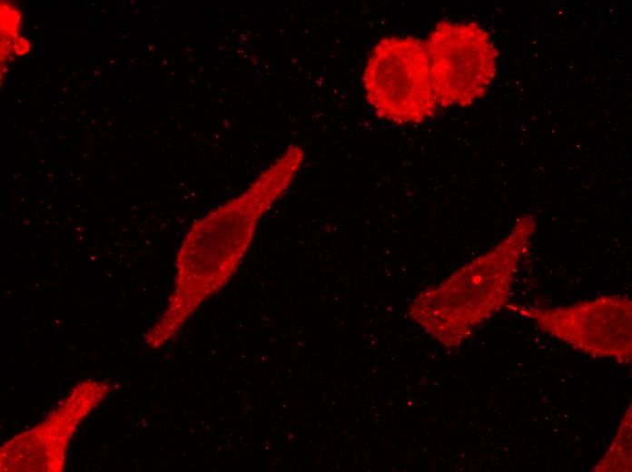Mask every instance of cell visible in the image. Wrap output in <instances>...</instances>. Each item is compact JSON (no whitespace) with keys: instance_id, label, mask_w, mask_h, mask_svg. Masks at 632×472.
I'll list each match as a JSON object with an SVG mask.
<instances>
[{"instance_id":"cell-1","label":"cell","mask_w":632,"mask_h":472,"mask_svg":"<svg viewBox=\"0 0 632 472\" xmlns=\"http://www.w3.org/2000/svg\"><path fill=\"white\" fill-rule=\"evenodd\" d=\"M292 151L266 169L241 195L218 207L192 228L177 258L173 295L163 315L180 327L240 263L263 213L287 190L301 166Z\"/></svg>"},{"instance_id":"cell-2","label":"cell","mask_w":632,"mask_h":472,"mask_svg":"<svg viewBox=\"0 0 632 472\" xmlns=\"http://www.w3.org/2000/svg\"><path fill=\"white\" fill-rule=\"evenodd\" d=\"M536 226L535 215L518 217L496 246L421 291L410 305V318L445 347L461 344L506 307Z\"/></svg>"},{"instance_id":"cell-3","label":"cell","mask_w":632,"mask_h":472,"mask_svg":"<svg viewBox=\"0 0 632 472\" xmlns=\"http://www.w3.org/2000/svg\"><path fill=\"white\" fill-rule=\"evenodd\" d=\"M362 83L367 102L380 118L396 124L430 118L438 103L425 43L411 36H388L373 47Z\"/></svg>"},{"instance_id":"cell-4","label":"cell","mask_w":632,"mask_h":472,"mask_svg":"<svg viewBox=\"0 0 632 472\" xmlns=\"http://www.w3.org/2000/svg\"><path fill=\"white\" fill-rule=\"evenodd\" d=\"M438 105L472 104L487 93L498 70V50L475 22L442 20L424 42Z\"/></svg>"},{"instance_id":"cell-5","label":"cell","mask_w":632,"mask_h":472,"mask_svg":"<svg viewBox=\"0 0 632 472\" xmlns=\"http://www.w3.org/2000/svg\"><path fill=\"white\" fill-rule=\"evenodd\" d=\"M506 308L532 320L538 328L585 354L619 363L632 356V302L628 297L603 295L555 308Z\"/></svg>"},{"instance_id":"cell-6","label":"cell","mask_w":632,"mask_h":472,"mask_svg":"<svg viewBox=\"0 0 632 472\" xmlns=\"http://www.w3.org/2000/svg\"><path fill=\"white\" fill-rule=\"evenodd\" d=\"M109 389L105 383L93 380L75 386L43 422L3 446L1 470H63L75 429Z\"/></svg>"},{"instance_id":"cell-7","label":"cell","mask_w":632,"mask_h":472,"mask_svg":"<svg viewBox=\"0 0 632 472\" xmlns=\"http://www.w3.org/2000/svg\"><path fill=\"white\" fill-rule=\"evenodd\" d=\"M595 471L631 470V409L626 412L613 442Z\"/></svg>"}]
</instances>
